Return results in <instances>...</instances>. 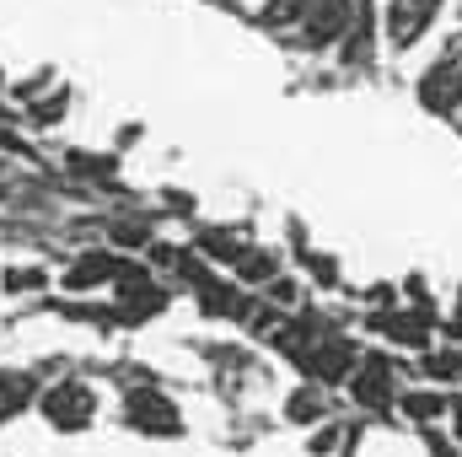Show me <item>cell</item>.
<instances>
[{
	"label": "cell",
	"mask_w": 462,
	"mask_h": 457,
	"mask_svg": "<svg viewBox=\"0 0 462 457\" xmlns=\"http://www.w3.org/2000/svg\"><path fill=\"white\" fill-rule=\"evenodd\" d=\"M60 436H76V431H92V420H97V393H92V382H54L49 393H38V404H32Z\"/></svg>",
	"instance_id": "1"
},
{
	"label": "cell",
	"mask_w": 462,
	"mask_h": 457,
	"mask_svg": "<svg viewBox=\"0 0 462 457\" xmlns=\"http://www.w3.org/2000/svg\"><path fill=\"white\" fill-rule=\"evenodd\" d=\"M124 425L140 431V436L167 442V436H183V409H178L162 387H134V393L124 398Z\"/></svg>",
	"instance_id": "2"
},
{
	"label": "cell",
	"mask_w": 462,
	"mask_h": 457,
	"mask_svg": "<svg viewBox=\"0 0 462 457\" xmlns=\"http://www.w3.org/2000/svg\"><path fill=\"white\" fill-rule=\"evenodd\" d=\"M167 307V291L151 280V269L145 264H124L114 280V312L124 323H145V318H156Z\"/></svg>",
	"instance_id": "3"
},
{
	"label": "cell",
	"mask_w": 462,
	"mask_h": 457,
	"mask_svg": "<svg viewBox=\"0 0 462 457\" xmlns=\"http://www.w3.org/2000/svg\"><path fill=\"white\" fill-rule=\"evenodd\" d=\"M441 16V0H387L382 11V27H387V43L393 49H414Z\"/></svg>",
	"instance_id": "4"
},
{
	"label": "cell",
	"mask_w": 462,
	"mask_h": 457,
	"mask_svg": "<svg viewBox=\"0 0 462 457\" xmlns=\"http://www.w3.org/2000/svg\"><path fill=\"white\" fill-rule=\"evenodd\" d=\"M345 382H349V398H355L360 409H387L398 377H393V360H387V355H360Z\"/></svg>",
	"instance_id": "5"
},
{
	"label": "cell",
	"mask_w": 462,
	"mask_h": 457,
	"mask_svg": "<svg viewBox=\"0 0 462 457\" xmlns=\"http://www.w3.org/2000/svg\"><path fill=\"white\" fill-rule=\"evenodd\" d=\"M420 108L425 114H457L462 108V60L447 54L420 76Z\"/></svg>",
	"instance_id": "6"
},
{
	"label": "cell",
	"mask_w": 462,
	"mask_h": 457,
	"mask_svg": "<svg viewBox=\"0 0 462 457\" xmlns=\"http://www.w3.org/2000/svg\"><path fill=\"white\" fill-rule=\"evenodd\" d=\"M355 22V0H312L307 16H301V43L307 49H328L339 43Z\"/></svg>",
	"instance_id": "7"
},
{
	"label": "cell",
	"mask_w": 462,
	"mask_h": 457,
	"mask_svg": "<svg viewBox=\"0 0 462 457\" xmlns=\"http://www.w3.org/2000/svg\"><path fill=\"white\" fill-rule=\"evenodd\" d=\"M355 344L339 340V334H323V340L312 344L307 355H301V371H307V382H318V387H328V382H345L349 371H355Z\"/></svg>",
	"instance_id": "8"
},
{
	"label": "cell",
	"mask_w": 462,
	"mask_h": 457,
	"mask_svg": "<svg viewBox=\"0 0 462 457\" xmlns=\"http://www.w3.org/2000/svg\"><path fill=\"white\" fill-rule=\"evenodd\" d=\"M371 329L376 334H387L393 344H409V350H430V318L425 312H376L371 318Z\"/></svg>",
	"instance_id": "9"
},
{
	"label": "cell",
	"mask_w": 462,
	"mask_h": 457,
	"mask_svg": "<svg viewBox=\"0 0 462 457\" xmlns=\"http://www.w3.org/2000/svg\"><path fill=\"white\" fill-rule=\"evenodd\" d=\"M118 269H124V258H114V253H81L70 269H65V291H92V285H108V280H118Z\"/></svg>",
	"instance_id": "10"
},
{
	"label": "cell",
	"mask_w": 462,
	"mask_h": 457,
	"mask_svg": "<svg viewBox=\"0 0 462 457\" xmlns=\"http://www.w3.org/2000/svg\"><path fill=\"white\" fill-rule=\"evenodd\" d=\"M38 404V377L22 371V366H5L0 371V420H16Z\"/></svg>",
	"instance_id": "11"
},
{
	"label": "cell",
	"mask_w": 462,
	"mask_h": 457,
	"mask_svg": "<svg viewBox=\"0 0 462 457\" xmlns=\"http://www.w3.org/2000/svg\"><path fill=\"white\" fill-rule=\"evenodd\" d=\"M199 307H205L210 318H247V312H253V296H247L242 285L205 280V285H199Z\"/></svg>",
	"instance_id": "12"
},
{
	"label": "cell",
	"mask_w": 462,
	"mask_h": 457,
	"mask_svg": "<svg viewBox=\"0 0 462 457\" xmlns=\"http://www.w3.org/2000/svg\"><path fill=\"white\" fill-rule=\"evenodd\" d=\"M231 269H236V285L247 291V285H269V280L280 275V258H274V247H253V242H247Z\"/></svg>",
	"instance_id": "13"
},
{
	"label": "cell",
	"mask_w": 462,
	"mask_h": 457,
	"mask_svg": "<svg viewBox=\"0 0 462 457\" xmlns=\"http://www.w3.org/2000/svg\"><path fill=\"white\" fill-rule=\"evenodd\" d=\"M323 415H328V393H323L318 382H301V387L285 398V420H291V425H323Z\"/></svg>",
	"instance_id": "14"
},
{
	"label": "cell",
	"mask_w": 462,
	"mask_h": 457,
	"mask_svg": "<svg viewBox=\"0 0 462 457\" xmlns=\"http://www.w3.org/2000/svg\"><path fill=\"white\" fill-rule=\"evenodd\" d=\"M398 409L414 425H436V420H447V393L441 387H414V393H398Z\"/></svg>",
	"instance_id": "15"
},
{
	"label": "cell",
	"mask_w": 462,
	"mask_h": 457,
	"mask_svg": "<svg viewBox=\"0 0 462 457\" xmlns=\"http://www.w3.org/2000/svg\"><path fill=\"white\" fill-rule=\"evenodd\" d=\"M371 60V5L355 0V22L345 33V65H365Z\"/></svg>",
	"instance_id": "16"
},
{
	"label": "cell",
	"mask_w": 462,
	"mask_h": 457,
	"mask_svg": "<svg viewBox=\"0 0 462 457\" xmlns=\"http://www.w3.org/2000/svg\"><path fill=\"white\" fill-rule=\"evenodd\" d=\"M199 247H205V258H210V264H236V253H242L247 242H242V231H205V237H199Z\"/></svg>",
	"instance_id": "17"
},
{
	"label": "cell",
	"mask_w": 462,
	"mask_h": 457,
	"mask_svg": "<svg viewBox=\"0 0 462 457\" xmlns=\"http://www.w3.org/2000/svg\"><path fill=\"white\" fill-rule=\"evenodd\" d=\"M307 5H312V0H263L258 22H263V27H296V22L307 16Z\"/></svg>",
	"instance_id": "18"
},
{
	"label": "cell",
	"mask_w": 462,
	"mask_h": 457,
	"mask_svg": "<svg viewBox=\"0 0 462 457\" xmlns=\"http://www.w3.org/2000/svg\"><path fill=\"white\" fill-rule=\"evenodd\" d=\"M425 377H430V382H457L462 377V355L457 350H436V355H425Z\"/></svg>",
	"instance_id": "19"
},
{
	"label": "cell",
	"mask_w": 462,
	"mask_h": 457,
	"mask_svg": "<svg viewBox=\"0 0 462 457\" xmlns=\"http://www.w3.org/2000/svg\"><path fill=\"white\" fill-rule=\"evenodd\" d=\"M301 269H307L318 285H339V258H334V253H318V247H312V253H301Z\"/></svg>",
	"instance_id": "20"
},
{
	"label": "cell",
	"mask_w": 462,
	"mask_h": 457,
	"mask_svg": "<svg viewBox=\"0 0 462 457\" xmlns=\"http://www.w3.org/2000/svg\"><path fill=\"white\" fill-rule=\"evenodd\" d=\"M65 108H70V92H65V87H54V98H38V103H32V124H43V129H49V124H60V118H65Z\"/></svg>",
	"instance_id": "21"
},
{
	"label": "cell",
	"mask_w": 462,
	"mask_h": 457,
	"mask_svg": "<svg viewBox=\"0 0 462 457\" xmlns=\"http://www.w3.org/2000/svg\"><path fill=\"white\" fill-rule=\"evenodd\" d=\"M49 87H60V81H54V70H38V76L16 81V87H11V98H16V103H38V98H43Z\"/></svg>",
	"instance_id": "22"
},
{
	"label": "cell",
	"mask_w": 462,
	"mask_h": 457,
	"mask_svg": "<svg viewBox=\"0 0 462 457\" xmlns=\"http://www.w3.org/2000/svg\"><path fill=\"white\" fill-rule=\"evenodd\" d=\"M0 285L5 291H38V285H49V269H5Z\"/></svg>",
	"instance_id": "23"
},
{
	"label": "cell",
	"mask_w": 462,
	"mask_h": 457,
	"mask_svg": "<svg viewBox=\"0 0 462 457\" xmlns=\"http://www.w3.org/2000/svg\"><path fill=\"white\" fill-rule=\"evenodd\" d=\"M114 242L118 247H151V227H145V221H118Z\"/></svg>",
	"instance_id": "24"
},
{
	"label": "cell",
	"mask_w": 462,
	"mask_h": 457,
	"mask_svg": "<svg viewBox=\"0 0 462 457\" xmlns=\"http://www.w3.org/2000/svg\"><path fill=\"white\" fill-rule=\"evenodd\" d=\"M296 302H301V285L285 280V275H274L269 280V307H296Z\"/></svg>",
	"instance_id": "25"
},
{
	"label": "cell",
	"mask_w": 462,
	"mask_h": 457,
	"mask_svg": "<svg viewBox=\"0 0 462 457\" xmlns=\"http://www.w3.org/2000/svg\"><path fill=\"white\" fill-rule=\"evenodd\" d=\"M334 442H339V431H334V425H323V431L312 436V457H328V452H334Z\"/></svg>",
	"instance_id": "26"
},
{
	"label": "cell",
	"mask_w": 462,
	"mask_h": 457,
	"mask_svg": "<svg viewBox=\"0 0 462 457\" xmlns=\"http://www.w3.org/2000/svg\"><path fill=\"white\" fill-rule=\"evenodd\" d=\"M425 447H430V457H457V447H452V436H425Z\"/></svg>",
	"instance_id": "27"
},
{
	"label": "cell",
	"mask_w": 462,
	"mask_h": 457,
	"mask_svg": "<svg viewBox=\"0 0 462 457\" xmlns=\"http://www.w3.org/2000/svg\"><path fill=\"white\" fill-rule=\"evenodd\" d=\"M447 420H452V436L462 442V398H447Z\"/></svg>",
	"instance_id": "28"
},
{
	"label": "cell",
	"mask_w": 462,
	"mask_h": 457,
	"mask_svg": "<svg viewBox=\"0 0 462 457\" xmlns=\"http://www.w3.org/2000/svg\"><path fill=\"white\" fill-rule=\"evenodd\" d=\"M447 334L462 340V291H457V307H452V318H447Z\"/></svg>",
	"instance_id": "29"
},
{
	"label": "cell",
	"mask_w": 462,
	"mask_h": 457,
	"mask_svg": "<svg viewBox=\"0 0 462 457\" xmlns=\"http://www.w3.org/2000/svg\"><path fill=\"white\" fill-rule=\"evenodd\" d=\"M11 124H16V118H11V108L0 103V140H11Z\"/></svg>",
	"instance_id": "30"
},
{
	"label": "cell",
	"mask_w": 462,
	"mask_h": 457,
	"mask_svg": "<svg viewBox=\"0 0 462 457\" xmlns=\"http://www.w3.org/2000/svg\"><path fill=\"white\" fill-rule=\"evenodd\" d=\"M457 457H462V452H457Z\"/></svg>",
	"instance_id": "31"
}]
</instances>
